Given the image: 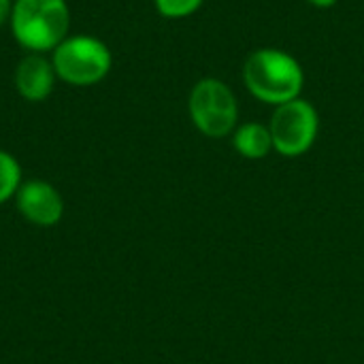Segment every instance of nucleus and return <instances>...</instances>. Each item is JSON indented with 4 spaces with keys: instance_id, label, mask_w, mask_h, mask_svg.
<instances>
[{
    "instance_id": "nucleus-9",
    "label": "nucleus",
    "mask_w": 364,
    "mask_h": 364,
    "mask_svg": "<svg viewBox=\"0 0 364 364\" xmlns=\"http://www.w3.org/2000/svg\"><path fill=\"white\" fill-rule=\"evenodd\" d=\"M17 186H19V166H17V162L9 154L0 151V203L11 198L15 194Z\"/></svg>"
},
{
    "instance_id": "nucleus-6",
    "label": "nucleus",
    "mask_w": 364,
    "mask_h": 364,
    "mask_svg": "<svg viewBox=\"0 0 364 364\" xmlns=\"http://www.w3.org/2000/svg\"><path fill=\"white\" fill-rule=\"evenodd\" d=\"M17 207L26 220L38 226H51L62 218V198L45 181H30L17 192Z\"/></svg>"
},
{
    "instance_id": "nucleus-12",
    "label": "nucleus",
    "mask_w": 364,
    "mask_h": 364,
    "mask_svg": "<svg viewBox=\"0 0 364 364\" xmlns=\"http://www.w3.org/2000/svg\"><path fill=\"white\" fill-rule=\"evenodd\" d=\"M307 2H311V4H316V6H331L335 0H307Z\"/></svg>"
},
{
    "instance_id": "nucleus-8",
    "label": "nucleus",
    "mask_w": 364,
    "mask_h": 364,
    "mask_svg": "<svg viewBox=\"0 0 364 364\" xmlns=\"http://www.w3.org/2000/svg\"><path fill=\"white\" fill-rule=\"evenodd\" d=\"M235 147L245 158H252V160L264 158L273 147L271 130L260 124H245L235 134Z\"/></svg>"
},
{
    "instance_id": "nucleus-10",
    "label": "nucleus",
    "mask_w": 364,
    "mask_h": 364,
    "mask_svg": "<svg viewBox=\"0 0 364 364\" xmlns=\"http://www.w3.org/2000/svg\"><path fill=\"white\" fill-rule=\"evenodd\" d=\"M203 0H156V6L166 17H186L200 6Z\"/></svg>"
},
{
    "instance_id": "nucleus-7",
    "label": "nucleus",
    "mask_w": 364,
    "mask_h": 364,
    "mask_svg": "<svg viewBox=\"0 0 364 364\" xmlns=\"http://www.w3.org/2000/svg\"><path fill=\"white\" fill-rule=\"evenodd\" d=\"M15 83L21 96L28 100H43L53 85V75L47 64V60L38 55H28L21 60L15 73Z\"/></svg>"
},
{
    "instance_id": "nucleus-4",
    "label": "nucleus",
    "mask_w": 364,
    "mask_h": 364,
    "mask_svg": "<svg viewBox=\"0 0 364 364\" xmlns=\"http://www.w3.org/2000/svg\"><path fill=\"white\" fill-rule=\"evenodd\" d=\"M190 115L207 136H226L237 122V100L218 79H203L190 94Z\"/></svg>"
},
{
    "instance_id": "nucleus-5",
    "label": "nucleus",
    "mask_w": 364,
    "mask_h": 364,
    "mask_svg": "<svg viewBox=\"0 0 364 364\" xmlns=\"http://www.w3.org/2000/svg\"><path fill=\"white\" fill-rule=\"evenodd\" d=\"M273 147L284 156L305 154L318 134V113L305 100H290L279 105L271 119Z\"/></svg>"
},
{
    "instance_id": "nucleus-11",
    "label": "nucleus",
    "mask_w": 364,
    "mask_h": 364,
    "mask_svg": "<svg viewBox=\"0 0 364 364\" xmlns=\"http://www.w3.org/2000/svg\"><path fill=\"white\" fill-rule=\"evenodd\" d=\"M6 15H9V0H0V23L4 21Z\"/></svg>"
},
{
    "instance_id": "nucleus-1",
    "label": "nucleus",
    "mask_w": 364,
    "mask_h": 364,
    "mask_svg": "<svg viewBox=\"0 0 364 364\" xmlns=\"http://www.w3.org/2000/svg\"><path fill=\"white\" fill-rule=\"evenodd\" d=\"M243 77L254 96L273 105L294 100L303 87V70L299 62L277 49L254 51L245 62Z\"/></svg>"
},
{
    "instance_id": "nucleus-3",
    "label": "nucleus",
    "mask_w": 364,
    "mask_h": 364,
    "mask_svg": "<svg viewBox=\"0 0 364 364\" xmlns=\"http://www.w3.org/2000/svg\"><path fill=\"white\" fill-rule=\"evenodd\" d=\"M53 66L62 79L73 85H92L100 81L111 66L109 49L90 36L62 41L53 55Z\"/></svg>"
},
{
    "instance_id": "nucleus-2",
    "label": "nucleus",
    "mask_w": 364,
    "mask_h": 364,
    "mask_svg": "<svg viewBox=\"0 0 364 364\" xmlns=\"http://www.w3.org/2000/svg\"><path fill=\"white\" fill-rule=\"evenodd\" d=\"M68 30V9L64 0H17L13 11V32L28 49L58 47Z\"/></svg>"
}]
</instances>
